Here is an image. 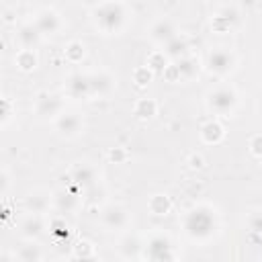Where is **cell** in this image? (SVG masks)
Wrapping results in <instances>:
<instances>
[{"mask_svg":"<svg viewBox=\"0 0 262 262\" xmlns=\"http://www.w3.org/2000/svg\"><path fill=\"white\" fill-rule=\"evenodd\" d=\"M182 229L194 244L211 242L219 231V213L209 203H196L182 215Z\"/></svg>","mask_w":262,"mask_h":262,"instance_id":"obj_1","label":"cell"},{"mask_svg":"<svg viewBox=\"0 0 262 262\" xmlns=\"http://www.w3.org/2000/svg\"><path fill=\"white\" fill-rule=\"evenodd\" d=\"M129 12L119 0H104L92 8V23L102 35H119L127 25Z\"/></svg>","mask_w":262,"mask_h":262,"instance_id":"obj_2","label":"cell"},{"mask_svg":"<svg viewBox=\"0 0 262 262\" xmlns=\"http://www.w3.org/2000/svg\"><path fill=\"white\" fill-rule=\"evenodd\" d=\"M207 108L213 115H219V117L233 115L235 108H237V92H235V88L227 86V84H221V86L213 88L207 94Z\"/></svg>","mask_w":262,"mask_h":262,"instance_id":"obj_3","label":"cell"},{"mask_svg":"<svg viewBox=\"0 0 262 262\" xmlns=\"http://www.w3.org/2000/svg\"><path fill=\"white\" fill-rule=\"evenodd\" d=\"M141 258L145 260H151V262H164V260H174L176 254H174V246H172V239L170 235L158 231V233H151L147 237V242L143 244V254Z\"/></svg>","mask_w":262,"mask_h":262,"instance_id":"obj_4","label":"cell"},{"mask_svg":"<svg viewBox=\"0 0 262 262\" xmlns=\"http://www.w3.org/2000/svg\"><path fill=\"white\" fill-rule=\"evenodd\" d=\"M235 63H237L235 53L225 47H217V49L209 51V55H207V70H209V74H213L217 78H225L227 74H231Z\"/></svg>","mask_w":262,"mask_h":262,"instance_id":"obj_5","label":"cell"},{"mask_svg":"<svg viewBox=\"0 0 262 262\" xmlns=\"http://www.w3.org/2000/svg\"><path fill=\"white\" fill-rule=\"evenodd\" d=\"M33 111L39 119L47 121V119H57L61 113H63V100L57 96V94H51V92H41L37 98H35V104H33Z\"/></svg>","mask_w":262,"mask_h":262,"instance_id":"obj_6","label":"cell"},{"mask_svg":"<svg viewBox=\"0 0 262 262\" xmlns=\"http://www.w3.org/2000/svg\"><path fill=\"white\" fill-rule=\"evenodd\" d=\"M100 223L108 231H121L129 225V211L119 203H111L100 211Z\"/></svg>","mask_w":262,"mask_h":262,"instance_id":"obj_7","label":"cell"},{"mask_svg":"<svg viewBox=\"0 0 262 262\" xmlns=\"http://www.w3.org/2000/svg\"><path fill=\"white\" fill-rule=\"evenodd\" d=\"M66 96L74 98V100H84L92 96L90 90V74H82V72H74L68 76L66 80Z\"/></svg>","mask_w":262,"mask_h":262,"instance_id":"obj_8","label":"cell"},{"mask_svg":"<svg viewBox=\"0 0 262 262\" xmlns=\"http://www.w3.org/2000/svg\"><path fill=\"white\" fill-rule=\"evenodd\" d=\"M55 131L66 137V139H74L84 131V119L78 113H61L55 119Z\"/></svg>","mask_w":262,"mask_h":262,"instance_id":"obj_9","label":"cell"},{"mask_svg":"<svg viewBox=\"0 0 262 262\" xmlns=\"http://www.w3.org/2000/svg\"><path fill=\"white\" fill-rule=\"evenodd\" d=\"M51 205L55 207L57 213L66 215V213H74L80 205V196L74 188H59L51 194Z\"/></svg>","mask_w":262,"mask_h":262,"instance_id":"obj_10","label":"cell"},{"mask_svg":"<svg viewBox=\"0 0 262 262\" xmlns=\"http://www.w3.org/2000/svg\"><path fill=\"white\" fill-rule=\"evenodd\" d=\"M90 90L92 96L104 98L108 94H113L115 90V76L106 70H98V72H90Z\"/></svg>","mask_w":262,"mask_h":262,"instance_id":"obj_11","label":"cell"},{"mask_svg":"<svg viewBox=\"0 0 262 262\" xmlns=\"http://www.w3.org/2000/svg\"><path fill=\"white\" fill-rule=\"evenodd\" d=\"M33 23L37 25V29L41 31L43 37H47V35H55V33L61 29L59 14H57L53 8H41V10L35 14Z\"/></svg>","mask_w":262,"mask_h":262,"instance_id":"obj_12","label":"cell"},{"mask_svg":"<svg viewBox=\"0 0 262 262\" xmlns=\"http://www.w3.org/2000/svg\"><path fill=\"white\" fill-rule=\"evenodd\" d=\"M176 35H178V33H176V25H174L170 18H160V20H156V23L149 27V39H151V43L162 45V47H164L168 41H172Z\"/></svg>","mask_w":262,"mask_h":262,"instance_id":"obj_13","label":"cell"},{"mask_svg":"<svg viewBox=\"0 0 262 262\" xmlns=\"http://www.w3.org/2000/svg\"><path fill=\"white\" fill-rule=\"evenodd\" d=\"M72 176V184L74 186H80V188H90L96 184L98 176H96V168L90 166V164H76L70 172Z\"/></svg>","mask_w":262,"mask_h":262,"instance_id":"obj_14","label":"cell"},{"mask_svg":"<svg viewBox=\"0 0 262 262\" xmlns=\"http://www.w3.org/2000/svg\"><path fill=\"white\" fill-rule=\"evenodd\" d=\"M16 39H18V45H20V47H25V49H35V47L41 43L43 35H41V31L37 29L35 23H25V25L18 27Z\"/></svg>","mask_w":262,"mask_h":262,"instance_id":"obj_15","label":"cell"},{"mask_svg":"<svg viewBox=\"0 0 262 262\" xmlns=\"http://www.w3.org/2000/svg\"><path fill=\"white\" fill-rule=\"evenodd\" d=\"M199 135H201V141H203V143H207V145H217V143L223 141L225 129H223V125H221L219 121L211 119V121H207V123L201 125Z\"/></svg>","mask_w":262,"mask_h":262,"instance_id":"obj_16","label":"cell"},{"mask_svg":"<svg viewBox=\"0 0 262 262\" xmlns=\"http://www.w3.org/2000/svg\"><path fill=\"white\" fill-rule=\"evenodd\" d=\"M20 237L23 239H37L41 233H43V229H45V223L41 221V217L39 215H29V217H25L23 219V223H20Z\"/></svg>","mask_w":262,"mask_h":262,"instance_id":"obj_17","label":"cell"},{"mask_svg":"<svg viewBox=\"0 0 262 262\" xmlns=\"http://www.w3.org/2000/svg\"><path fill=\"white\" fill-rule=\"evenodd\" d=\"M25 211L27 213H33V215H41V213H45L47 209H49V205H51V199L47 196V194H43V192H31V194H27L25 196Z\"/></svg>","mask_w":262,"mask_h":262,"instance_id":"obj_18","label":"cell"},{"mask_svg":"<svg viewBox=\"0 0 262 262\" xmlns=\"http://www.w3.org/2000/svg\"><path fill=\"white\" fill-rule=\"evenodd\" d=\"M119 254L121 258L125 260H131V258H141L143 254V244L139 242L137 235H125L119 244Z\"/></svg>","mask_w":262,"mask_h":262,"instance_id":"obj_19","label":"cell"},{"mask_svg":"<svg viewBox=\"0 0 262 262\" xmlns=\"http://www.w3.org/2000/svg\"><path fill=\"white\" fill-rule=\"evenodd\" d=\"M14 258L20 262H37L43 258V252L41 246L35 244V239H25V244L18 246V250L14 252Z\"/></svg>","mask_w":262,"mask_h":262,"instance_id":"obj_20","label":"cell"},{"mask_svg":"<svg viewBox=\"0 0 262 262\" xmlns=\"http://www.w3.org/2000/svg\"><path fill=\"white\" fill-rule=\"evenodd\" d=\"M162 51L168 55V59L176 61V59H180V57L188 55V41H186L184 37L176 35L172 41H168V43L164 45V49H162Z\"/></svg>","mask_w":262,"mask_h":262,"instance_id":"obj_21","label":"cell"},{"mask_svg":"<svg viewBox=\"0 0 262 262\" xmlns=\"http://www.w3.org/2000/svg\"><path fill=\"white\" fill-rule=\"evenodd\" d=\"M147 209H149L151 215H156V217H164V215H168V213L172 211V199H170L168 194L158 192V194L149 196V201H147Z\"/></svg>","mask_w":262,"mask_h":262,"instance_id":"obj_22","label":"cell"},{"mask_svg":"<svg viewBox=\"0 0 262 262\" xmlns=\"http://www.w3.org/2000/svg\"><path fill=\"white\" fill-rule=\"evenodd\" d=\"M14 63H16V68H18L20 72H33V70L37 68V63H39L35 49H25V47H20V49L16 51V55H14Z\"/></svg>","mask_w":262,"mask_h":262,"instance_id":"obj_23","label":"cell"},{"mask_svg":"<svg viewBox=\"0 0 262 262\" xmlns=\"http://www.w3.org/2000/svg\"><path fill=\"white\" fill-rule=\"evenodd\" d=\"M133 115L141 121H149L158 115V102L154 98H139L133 104Z\"/></svg>","mask_w":262,"mask_h":262,"instance_id":"obj_24","label":"cell"},{"mask_svg":"<svg viewBox=\"0 0 262 262\" xmlns=\"http://www.w3.org/2000/svg\"><path fill=\"white\" fill-rule=\"evenodd\" d=\"M176 66H178V70H180L182 80H192V78L199 76V61H196V57H192V55H184V57L176 59Z\"/></svg>","mask_w":262,"mask_h":262,"instance_id":"obj_25","label":"cell"},{"mask_svg":"<svg viewBox=\"0 0 262 262\" xmlns=\"http://www.w3.org/2000/svg\"><path fill=\"white\" fill-rule=\"evenodd\" d=\"M63 57L70 61V63H80L84 57H86V45L82 41H70L66 47H63Z\"/></svg>","mask_w":262,"mask_h":262,"instance_id":"obj_26","label":"cell"},{"mask_svg":"<svg viewBox=\"0 0 262 262\" xmlns=\"http://www.w3.org/2000/svg\"><path fill=\"white\" fill-rule=\"evenodd\" d=\"M72 254L78 260H90V258H94V244L90 239H84L82 237V239H78L72 246Z\"/></svg>","mask_w":262,"mask_h":262,"instance_id":"obj_27","label":"cell"},{"mask_svg":"<svg viewBox=\"0 0 262 262\" xmlns=\"http://www.w3.org/2000/svg\"><path fill=\"white\" fill-rule=\"evenodd\" d=\"M168 55L164 53V51H151L149 55H147V68H151L156 74H162L164 70H166V66H168Z\"/></svg>","mask_w":262,"mask_h":262,"instance_id":"obj_28","label":"cell"},{"mask_svg":"<svg viewBox=\"0 0 262 262\" xmlns=\"http://www.w3.org/2000/svg\"><path fill=\"white\" fill-rule=\"evenodd\" d=\"M154 70L151 68H147V66H137L135 70H133V82L137 84V86H147L151 80H154Z\"/></svg>","mask_w":262,"mask_h":262,"instance_id":"obj_29","label":"cell"},{"mask_svg":"<svg viewBox=\"0 0 262 262\" xmlns=\"http://www.w3.org/2000/svg\"><path fill=\"white\" fill-rule=\"evenodd\" d=\"M246 223H248V229L256 235H262V209H252L246 217Z\"/></svg>","mask_w":262,"mask_h":262,"instance_id":"obj_30","label":"cell"},{"mask_svg":"<svg viewBox=\"0 0 262 262\" xmlns=\"http://www.w3.org/2000/svg\"><path fill=\"white\" fill-rule=\"evenodd\" d=\"M12 113H14V106H12L10 98H2V100H0V125H2V127L8 125Z\"/></svg>","mask_w":262,"mask_h":262,"instance_id":"obj_31","label":"cell"},{"mask_svg":"<svg viewBox=\"0 0 262 262\" xmlns=\"http://www.w3.org/2000/svg\"><path fill=\"white\" fill-rule=\"evenodd\" d=\"M108 160H111L113 164H125V162L129 160V151H127L123 145H115V147L108 149Z\"/></svg>","mask_w":262,"mask_h":262,"instance_id":"obj_32","label":"cell"},{"mask_svg":"<svg viewBox=\"0 0 262 262\" xmlns=\"http://www.w3.org/2000/svg\"><path fill=\"white\" fill-rule=\"evenodd\" d=\"M211 27L217 31V33H225V31H229L231 27H233V23L225 16V14H221V12H217L215 16H213V23H211Z\"/></svg>","mask_w":262,"mask_h":262,"instance_id":"obj_33","label":"cell"},{"mask_svg":"<svg viewBox=\"0 0 262 262\" xmlns=\"http://www.w3.org/2000/svg\"><path fill=\"white\" fill-rule=\"evenodd\" d=\"M162 76H164V80H166V82H180V80H182V76H180V70H178L176 61H174V63H168V66H166V70L162 72Z\"/></svg>","mask_w":262,"mask_h":262,"instance_id":"obj_34","label":"cell"},{"mask_svg":"<svg viewBox=\"0 0 262 262\" xmlns=\"http://www.w3.org/2000/svg\"><path fill=\"white\" fill-rule=\"evenodd\" d=\"M248 147H250V154H252L254 158H260V160H262V133L254 135V137L250 139Z\"/></svg>","mask_w":262,"mask_h":262,"instance_id":"obj_35","label":"cell"},{"mask_svg":"<svg viewBox=\"0 0 262 262\" xmlns=\"http://www.w3.org/2000/svg\"><path fill=\"white\" fill-rule=\"evenodd\" d=\"M188 166H190L192 170H203V168H205V158H203L201 154H190V156H188Z\"/></svg>","mask_w":262,"mask_h":262,"instance_id":"obj_36","label":"cell"},{"mask_svg":"<svg viewBox=\"0 0 262 262\" xmlns=\"http://www.w3.org/2000/svg\"><path fill=\"white\" fill-rule=\"evenodd\" d=\"M49 229H51L53 233H63V231L68 229V225H66V219H63V217H55V219L51 221Z\"/></svg>","mask_w":262,"mask_h":262,"instance_id":"obj_37","label":"cell"},{"mask_svg":"<svg viewBox=\"0 0 262 262\" xmlns=\"http://www.w3.org/2000/svg\"><path fill=\"white\" fill-rule=\"evenodd\" d=\"M0 180H2V194H6V190H8V172L6 170H2V174H0Z\"/></svg>","mask_w":262,"mask_h":262,"instance_id":"obj_38","label":"cell"}]
</instances>
